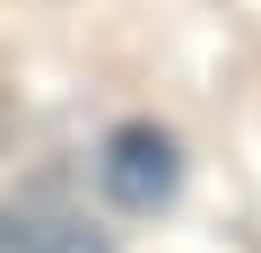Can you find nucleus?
Returning a JSON list of instances; mask_svg holds the SVG:
<instances>
[{"instance_id": "nucleus-1", "label": "nucleus", "mask_w": 261, "mask_h": 253, "mask_svg": "<svg viewBox=\"0 0 261 253\" xmlns=\"http://www.w3.org/2000/svg\"><path fill=\"white\" fill-rule=\"evenodd\" d=\"M96 183H105V201L130 210V218L166 210L174 183H183V149H174V131H157V122H122V131L105 140V157H96Z\"/></svg>"}, {"instance_id": "nucleus-2", "label": "nucleus", "mask_w": 261, "mask_h": 253, "mask_svg": "<svg viewBox=\"0 0 261 253\" xmlns=\"http://www.w3.org/2000/svg\"><path fill=\"white\" fill-rule=\"evenodd\" d=\"M0 253H113L105 227H87V210H70L61 192H27L0 210Z\"/></svg>"}]
</instances>
